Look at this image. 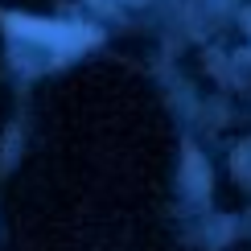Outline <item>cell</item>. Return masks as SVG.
Wrapping results in <instances>:
<instances>
[{
  "label": "cell",
  "instance_id": "1",
  "mask_svg": "<svg viewBox=\"0 0 251 251\" xmlns=\"http://www.w3.org/2000/svg\"><path fill=\"white\" fill-rule=\"evenodd\" d=\"M4 25L13 33H25V37H37V41H87V33H75V29H62V25H37L33 17H4Z\"/></svg>",
  "mask_w": 251,
  "mask_h": 251
}]
</instances>
